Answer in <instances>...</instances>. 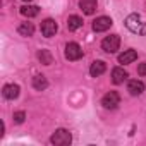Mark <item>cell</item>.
Masks as SVG:
<instances>
[{
  "mask_svg": "<svg viewBox=\"0 0 146 146\" xmlns=\"http://www.w3.org/2000/svg\"><path fill=\"white\" fill-rule=\"evenodd\" d=\"M83 57V50L78 43H67L65 45V58L67 60H79Z\"/></svg>",
  "mask_w": 146,
  "mask_h": 146,
  "instance_id": "obj_5",
  "label": "cell"
},
{
  "mask_svg": "<svg viewBox=\"0 0 146 146\" xmlns=\"http://www.w3.org/2000/svg\"><path fill=\"white\" fill-rule=\"evenodd\" d=\"M24 2H31V0H24Z\"/></svg>",
  "mask_w": 146,
  "mask_h": 146,
  "instance_id": "obj_21",
  "label": "cell"
},
{
  "mask_svg": "<svg viewBox=\"0 0 146 146\" xmlns=\"http://www.w3.org/2000/svg\"><path fill=\"white\" fill-rule=\"evenodd\" d=\"M19 12H21L24 17H36V16L40 14V7H36V5H23V7L19 9Z\"/></svg>",
  "mask_w": 146,
  "mask_h": 146,
  "instance_id": "obj_16",
  "label": "cell"
},
{
  "mask_svg": "<svg viewBox=\"0 0 146 146\" xmlns=\"http://www.w3.org/2000/svg\"><path fill=\"white\" fill-rule=\"evenodd\" d=\"M136 58H137V53H136V50H125L124 53H120V55H119V64H124V65H127V64H132Z\"/></svg>",
  "mask_w": 146,
  "mask_h": 146,
  "instance_id": "obj_13",
  "label": "cell"
},
{
  "mask_svg": "<svg viewBox=\"0 0 146 146\" xmlns=\"http://www.w3.org/2000/svg\"><path fill=\"white\" fill-rule=\"evenodd\" d=\"M81 26H83V17H79V16H69V19H67V29L69 31H76Z\"/></svg>",
  "mask_w": 146,
  "mask_h": 146,
  "instance_id": "obj_15",
  "label": "cell"
},
{
  "mask_svg": "<svg viewBox=\"0 0 146 146\" xmlns=\"http://www.w3.org/2000/svg\"><path fill=\"white\" fill-rule=\"evenodd\" d=\"M119 103H120V96H119L117 91H108V93L102 98V105H103V108H107V110L117 108Z\"/></svg>",
  "mask_w": 146,
  "mask_h": 146,
  "instance_id": "obj_4",
  "label": "cell"
},
{
  "mask_svg": "<svg viewBox=\"0 0 146 146\" xmlns=\"http://www.w3.org/2000/svg\"><path fill=\"white\" fill-rule=\"evenodd\" d=\"M105 70H107L105 62H102V60H95V62L91 64V67H90V74H91L93 78H98V76L103 74Z\"/></svg>",
  "mask_w": 146,
  "mask_h": 146,
  "instance_id": "obj_12",
  "label": "cell"
},
{
  "mask_svg": "<svg viewBox=\"0 0 146 146\" xmlns=\"http://www.w3.org/2000/svg\"><path fill=\"white\" fill-rule=\"evenodd\" d=\"M38 60H40L43 65H50V64L53 62V57H52V53H50L48 50H40V52H38Z\"/></svg>",
  "mask_w": 146,
  "mask_h": 146,
  "instance_id": "obj_18",
  "label": "cell"
},
{
  "mask_svg": "<svg viewBox=\"0 0 146 146\" xmlns=\"http://www.w3.org/2000/svg\"><path fill=\"white\" fill-rule=\"evenodd\" d=\"M98 4H96V0H79V9L86 14V16H91L95 14Z\"/></svg>",
  "mask_w": 146,
  "mask_h": 146,
  "instance_id": "obj_11",
  "label": "cell"
},
{
  "mask_svg": "<svg viewBox=\"0 0 146 146\" xmlns=\"http://www.w3.org/2000/svg\"><path fill=\"white\" fill-rule=\"evenodd\" d=\"M33 88H35L36 91H45V90L48 88V81H46V78L41 76V74L35 76V78H33Z\"/></svg>",
  "mask_w": 146,
  "mask_h": 146,
  "instance_id": "obj_14",
  "label": "cell"
},
{
  "mask_svg": "<svg viewBox=\"0 0 146 146\" xmlns=\"http://www.w3.org/2000/svg\"><path fill=\"white\" fill-rule=\"evenodd\" d=\"M40 29H41V35H43L45 38H52V36H55L58 26H57V23H55L53 19H45V21L41 23Z\"/></svg>",
  "mask_w": 146,
  "mask_h": 146,
  "instance_id": "obj_6",
  "label": "cell"
},
{
  "mask_svg": "<svg viewBox=\"0 0 146 146\" xmlns=\"http://www.w3.org/2000/svg\"><path fill=\"white\" fill-rule=\"evenodd\" d=\"M70 141H72V136L67 129H57L50 137V143L55 146H67L70 144Z\"/></svg>",
  "mask_w": 146,
  "mask_h": 146,
  "instance_id": "obj_2",
  "label": "cell"
},
{
  "mask_svg": "<svg viewBox=\"0 0 146 146\" xmlns=\"http://www.w3.org/2000/svg\"><path fill=\"white\" fill-rule=\"evenodd\" d=\"M19 86L17 84H5L4 88H2V95H4V98H7V100H16L17 96H19Z\"/></svg>",
  "mask_w": 146,
  "mask_h": 146,
  "instance_id": "obj_10",
  "label": "cell"
},
{
  "mask_svg": "<svg viewBox=\"0 0 146 146\" xmlns=\"http://www.w3.org/2000/svg\"><path fill=\"white\" fill-rule=\"evenodd\" d=\"M12 119H14V122H16V124H23V122H24V119H26V113H24L23 110L14 112V117H12Z\"/></svg>",
  "mask_w": 146,
  "mask_h": 146,
  "instance_id": "obj_19",
  "label": "cell"
},
{
  "mask_svg": "<svg viewBox=\"0 0 146 146\" xmlns=\"http://www.w3.org/2000/svg\"><path fill=\"white\" fill-rule=\"evenodd\" d=\"M137 74H139V76H146V62L139 64V67H137Z\"/></svg>",
  "mask_w": 146,
  "mask_h": 146,
  "instance_id": "obj_20",
  "label": "cell"
},
{
  "mask_svg": "<svg viewBox=\"0 0 146 146\" xmlns=\"http://www.w3.org/2000/svg\"><path fill=\"white\" fill-rule=\"evenodd\" d=\"M110 26H112V19L107 16H100L93 21V31L95 33H103V31L110 29Z\"/></svg>",
  "mask_w": 146,
  "mask_h": 146,
  "instance_id": "obj_7",
  "label": "cell"
},
{
  "mask_svg": "<svg viewBox=\"0 0 146 146\" xmlns=\"http://www.w3.org/2000/svg\"><path fill=\"white\" fill-rule=\"evenodd\" d=\"M125 26L129 31H132L134 35H146V23L141 21V17L137 14H131L125 19Z\"/></svg>",
  "mask_w": 146,
  "mask_h": 146,
  "instance_id": "obj_1",
  "label": "cell"
},
{
  "mask_svg": "<svg viewBox=\"0 0 146 146\" xmlns=\"http://www.w3.org/2000/svg\"><path fill=\"white\" fill-rule=\"evenodd\" d=\"M17 33L21 35V36H33V33H35V26L31 24V23H23V24H19V28H17Z\"/></svg>",
  "mask_w": 146,
  "mask_h": 146,
  "instance_id": "obj_17",
  "label": "cell"
},
{
  "mask_svg": "<svg viewBox=\"0 0 146 146\" xmlns=\"http://www.w3.org/2000/svg\"><path fill=\"white\" fill-rule=\"evenodd\" d=\"M119 46H120L119 35H110L107 38H103V41H102V50L107 52V53H115L119 50Z\"/></svg>",
  "mask_w": 146,
  "mask_h": 146,
  "instance_id": "obj_3",
  "label": "cell"
},
{
  "mask_svg": "<svg viewBox=\"0 0 146 146\" xmlns=\"http://www.w3.org/2000/svg\"><path fill=\"white\" fill-rule=\"evenodd\" d=\"M127 91H129L132 96H139V95H143V91H144V83L139 81V79H131L129 84H127Z\"/></svg>",
  "mask_w": 146,
  "mask_h": 146,
  "instance_id": "obj_8",
  "label": "cell"
},
{
  "mask_svg": "<svg viewBox=\"0 0 146 146\" xmlns=\"http://www.w3.org/2000/svg\"><path fill=\"white\" fill-rule=\"evenodd\" d=\"M127 78H129V74L122 67H113L112 69V83L113 84H122Z\"/></svg>",
  "mask_w": 146,
  "mask_h": 146,
  "instance_id": "obj_9",
  "label": "cell"
}]
</instances>
